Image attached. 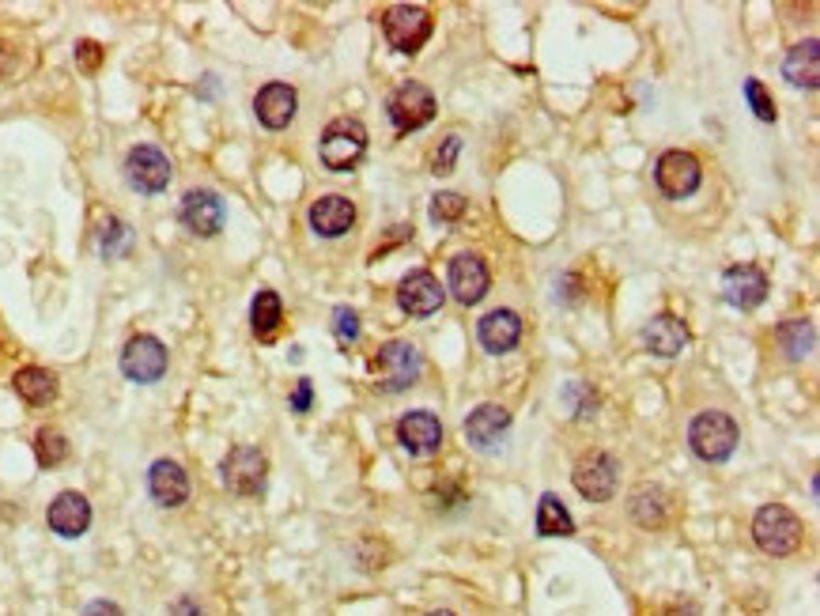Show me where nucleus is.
Masks as SVG:
<instances>
[{
  "mask_svg": "<svg viewBox=\"0 0 820 616\" xmlns=\"http://www.w3.org/2000/svg\"><path fill=\"white\" fill-rule=\"evenodd\" d=\"M802 537H805V526L802 518L794 511H786L783 503H768V507H760L756 511V518H752V541H756V548L760 552H768V556H794L798 548H802Z\"/></svg>",
  "mask_w": 820,
  "mask_h": 616,
  "instance_id": "f257e3e1",
  "label": "nucleus"
},
{
  "mask_svg": "<svg viewBox=\"0 0 820 616\" xmlns=\"http://www.w3.org/2000/svg\"><path fill=\"white\" fill-rule=\"evenodd\" d=\"M737 443H741V431H737L730 412L707 409L688 428V446H692V454L700 462H726L737 450Z\"/></svg>",
  "mask_w": 820,
  "mask_h": 616,
  "instance_id": "f03ea898",
  "label": "nucleus"
},
{
  "mask_svg": "<svg viewBox=\"0 0 820 616\" xmlns=\"http://www.w3.org/2000/svg\"><path fill=\"white\" fill-rule=\"evenodd\" d=\"M375 375H378L375 386L382 394H401V390H409V386L420 382V375H424V356H420V348L409 341H386L375 356Z\"/></svg>",
  "mask_w": 820,
  "mask_h": 616,
  "instance_id": "7ed1b4c3",
  "label": "nucleus"
},
{
  "mask_svg": "<svg viewBox=\"0 0 820 616\" xmlns=\"http://www.w3.org/2000/svg\"><path fill=\"white\" fill-rule=\"evenodd\" d=\"M322 163L329 167V171H352L359 159H363V152H367V129H363V121L356 118H337L325 125L322 133Z\"/></svg>",
  "mask_w": 820,
  "mask_h": 616,
  "instance_id": "20e7f679",
  "label": "nucleus"
},
{
  "mask_svg": "<svg viewBox=\"0 0 820 616\" xmlns=\"http://www.w3.org/2000/svg\"><path fill=\"white\" fill-rule=\"evenodd\" d=\"M616 480H620V462L605 450H586L571 469L575 492L590 503H609L616 496Z\"/></svg>",
  "mask_w": 820,
  "mask_h": 616,
  "instance_id": "39448f33",
  "label": "nucleus"
},
{
  "mask_svg": "<svg viewBox=\"0 0 820 616\" xmlns=\"http://www.w3.org/2000/svg\"><path fill=\"white\" fill-rule=\"evenodd\" d=\"M382 31L397 53H416L431 38V12L420 4H390L382 12Z\"/></svg>",
  "mask_w": 820,
  "mask_h": 616,
  "instance_id": "423d86ee",
  "label": "nucleus"
},
{
  "mask_svg": "<svg viewBox=\"0 0 820 616\" xmlns=\"http://www.w3.org/2000/svg\"><path fill=\"white\" fill-rule=\"evenodd\" d=\"M220 473H223V484H227V492H235V496L250 499V496H261V492H265L269 462H265V454H261L257 446H235V450H231V454L223 458Z\"/></svg>",
  "mask_w": 820,
  "mask_h": 616,
  "instance_id": "0eeeda50",
  "label": "nucleus"
},
{
  "mask_svg": "<svg viewBox=\"0 0 820 616\" xmlns=\"http://www.w3.org/2000/svg\"><path fill=\"white\" fill-rule=\"evenodd\" d=\"M435 110H439V106H435V95H431L424 84H401L390 95V103H386V114H390L397 133L424 129V125L435 118Z\"/></svg>",
  "mask_w": 820,
  "mask_h": 616,
  "instance_id": "6e6552de",
  "label": "nucleus"
},
{
  "mask_svg": "<svg viewBox=\"0 0 820 616\" xmlns=\"http://www.w3.org/2000/svg\"><path fill=\"white\" fill-rule=\"evenodd\" d=\"M121 375L129 378V382H140V386L159 382V378L167 375V348H163V341H155L148 333H137L133 341L121 348Z\"/></svg>",
  "mask_w": 820,
  "mask_h": 616,
  "instance_id": "1a4fd4ad",
  "label": "nucleus"
},
{
  "mask_svg": "<svg viewBox=\"0 0 820 616\" xmlns=\"http://www.w3.org/2000/svg\"><path fill=\"white\" fill-rule=\"evenodd\" d=\"M654 182H658V189H662L666 197H673V201L692 197V193L700 189V182H703L700 159H696L692 152L673 148V152H666L662 159H658V167H654Z\"/></svg>",
  "mask_w": 820,
  "mask_h": 616,
  "instance_id": "9d476101",
  "label": "nucleus"
},
{
  "mask_svg": "<svg viewBox=\"0 0 820 616\" xmlns=\"http://www.w3.org/2000/svg\"><path fill=\"white\" fill-rule=\"evenodd\" d=\"M125 178L140 193H163L171 186V159L152 144H137L125 155Z\"/></svg>",
  "mask_w": 820,
  "mask_h": 616,
  "instance_id": "9b49d317",
  "label": "nucleus"
},
{
  "mask_svg": "<svg viewBox=\"0 0 820 616\" xmlns=\"http://www.w3.org/2000/svg\"><path fill=\"white\" fill-rule=\"evenodd\" d=\"M178 216H182V223H186V231L201 235V239H212V235H220L223 231L227 205H223L220 193H212V189H189L186 197H182Z\"/></svg>",
  "mask_w": 820,
  "mask_h": 616,
  "instance_id": "f8f14e48",
  "label": "nucleus"
},
{
  "mask_svg": "<svg viewBox=\"0 0 820 616\" xmlns=\"http://www.w3.org/2000/svg\"><path fill=\"white\" fill-rule=\"evenodd\" d=\"M397 443L409 450L412 458H431L443 446V424L428 409H416L397 420Z\"/></svg>",
  "mask_w": 820,
  "mask_h": 616,
  "instance_id": "ddd939ff",
  "label": "nucleus"
},
{
  "mask_svg": "<svg viewBox=\"0 0 820 616\" xmlns=\"http://www.w3.org/2000/svg\"><path fill=\"white\" fill-rule=\"evenodd\" d=\"M488 265L477 254H458L450 261V295L462 303V307H477L480 299L488 295Z\"/></svg>",
  "mask_w": 820,
  "mask_h": 616,
  "instance_id": "4468645a",
  "label": "nucleus"
},
{
  "mask_svg": "<svg viewBox=\"0 0 820 616\" xmlns=\"http://www.w3.org/2000/svg\"><path fill=\"white\" fill-rule=\"evenodd\" d=\"M443 299H446L443 284H439L428 269L409 273L405 280H401V288H397V303H401V310L412 314V318H428V314H435V310L443 307Z\"/></svg>",
  "mask_w": 820,
  "mask_h": 616,
  "instance_id": "2eb2a0df",
  "label": "nucleus"
},
{
  "mask_svg": "<svg viewBox=\"0 0 820 616\" xmlns=\"http://www.w3.org/2000/svg\"><path fill=\"white\" fill-rule=\"evenodd\" d=\"M722 295H726L730 307L756 310L768 299V276H764V269H756V265H734V269H726V276H722Z\"/></svg>",
  "mask_w": 820,
  "mask_h": 616,
  "instance_id": "dca6fc26",
  "label": "nucleus"
},
{
  "mask_svg": "<svg viewBox=\"0 0 820 616\" xmlns=\"http://www.w3.org/2000/svg\"><path fill=\"white\" fill-rule=\"evenodd\" d=\"M352 223H356V205L344 193H329V197H318L310 205V227L322 239H341V235L352 231Z\"/></svg>",
  "mask_w": 820,
  "mask_h": 616,
  "instance_id": "f3484780",
  "label": "nucleus"
},
{
  "mask_svg": "<svg viewBox=\"0 0 820 616\" xmlns=\"http://www.w3.org/2000/svg\"><path fill=\"white\" fill-rule=\"evenodd\" d=\"M628 514H632L635 526H643V530H662L669 522V514H673V496L662 484H639L628 496Z\"/></svg>",
  "mask_w": 820,
  "mask_h": 616,
  "instance_id": "a211bd4d",
  "label": "nucleus"
},
{
  "mask_svg": "<svg viewBox=\"0 0 820 616\" xmlns=\"http://www.w3.org/2000/svg\"><path fill=\"white\" fill-rule=\"evenodd\" d=\"M148 492H152V499L159 503V507H182L189 499V477L186 469L178 462H171V458H159V462H152V469H148Z\"/></svg>",
  "mask_w": 820,
  "mask_h": 616,
  "instance_id": "6ab92c4d",
  "label": "nucleus"
},
{
  "mask_svg": "<svg viewBox=\"0 0 820 616\" xmlns=\"http://www.w3.org/2000/svg\"><path fill=\"white\" fill-rule=\"evenodd\" d=\"M295 106H299V95H295V87L288 84H265L261 91H257L254 99V114L257 121L265 125V129H288L291 118H295Z\"/></svg>",
  "mask_w": 820,
  "mask_h": 616,
  "instance_id": "aec40b11",
  "label": "nucleus"
},
{
  "mask_svg": "<svg viewBox=\"0 0 820 616\" xmlns=\"http://www.w3.org/2000/svg\"><path fill=\"white\" fill-rule=\"evenodd\" d=\"M643 344H647L650 356L658 360H673L681 356L684 344H688V329L677 314H654L647 326H643Z\"/></svg>",
  "mask_w": 820,
  "mask_h": 616,
  "instance_id": "412c9836",
  "label": "nucleus"
},
{
  "mask_svg": "<svg viewBox=\"0 0 820 616\" xmlns=\"http://www.w3.org/2000/svg\"><path fill=\"white\" fill-rule=\"evenodd\" d=\"M477 337L484 344V352L503 356V352H511L514 344L522 341V318L514 310H488L477 322Z\"/></svg>",
  "mask_w": 820,
  "mask_h": 616,
  "instance_id": "4be33fe9",
  "label": "nucleus"
},
{
  "mask_svg": "<svg viewBox=\"0 0 820 616\" xmlns=\"http://www.w3.org/2000/svg\"><path fill=\"white\" fill-rule=\"evenodd\" d=\"M507 431H511V412L503 405H480L465 420V439L473 443V450H492Z\"/></svg>",
  "mask_w": 820,
  "mask_h": 616,
  "instance_id": "5701e85b",
  "label": "nucleus"
},
{
  "mask_svg": "<svg viewBox=\"0 0 820 616\" xmlns=\"http://www.w3.org/2000/svg\"><path fill=\"white\" fill-rule=\"evenodd\" d=\"M53 533L61 537H80L91 526V503H87L80 492H61V496L50 503V514H46Z\"/></svg>",
  "mask_w": 820,
  "mask_h": 616,
  "instance_id": "b1692460",
  "label": "nucleus"
},
{
  "mask_svg": "<svg viewBox=\"0 0 820 616\" xmlns=\"http://www.w3.org/2000/svg\"><path fill=\"white\" fill-rule=\"evenodd\" d=\"M783 76L790 84L805 87V91H817L820 87V42L817 38H805L794 50L786 53Z\"/></svg>",
  "mask_w": 820,
  "mask_h": 616,
  "instance_id": "393cba45",
  "label": "nucleus"
},
{
  "mask_svg": "<svg viewBox=\"0 0 820 616\" xmlns=\"http://www.w3.org/2000/svg\"><path fill=\"white\" fill-rule=\"evenodd\" d=\"M12 386L27 405H50L57 397V375L46 367H23V371H16Z\"/></svg>",
  "mask_w": 820,
  "mask_h": 616,
  "instance_id": "a878e982",
  "label": "nucleus"
},
{
  "mask_svg": "<svg viewBox=\"0 0 820 616\" xmlns=\"http://www.w3.org/2000/svg\"><path fill=\"white\" fill-rule=\"evenodd\" d=\"M280 322H284V307H280V295L276 291H257L254 307H250V326H254L257 341H273L280 333Z\"/></svg>",
  "mask_w": 820,
  "mask_h": 616,
  "instance_id": "bb28decb",
  "label": "nucleus"
},
{
  "mask_svg": "<svg viewBox=\"0 0 820 616\" xmlns=\"http://www.w3.org/2000/svg\"><path fill=\"white\" fill-rule=\"evenodd\" d=\"M537 533L541 537H571L575 533V518L560 503V496H552V492H545L541 503H537Z\"/></svg>",
  "mask_w": 820,
  "mask_h": 616,
  "instance_id": "cd10ccee",
  "label": "nucleus"
},
{
  "mask_svg": "<svg viewBox=\"0 0 820 616\" xmlns=\"http://www.w3.org/2000/svg\"><path fill=\"white\" fill-rule=\"evenodd\" d=\"M775 337H779V348H783L790 360H805V356L813 352V344H817V329H813V322H805V318H794V322H783Z\"/></svg>",
  "mask_w": 820,
  "mask_h": 616,
  "instance_id": "c85d7f7f",
  "label": "nucleus"
},
{
  "mask_svg": "<svg viewBox=\"0 0 820 616\" xmlns=\"http://www.w3.org/2000/svg\"><path fill=\"white\" fill-rule=\"evenodd\" d=\"M35 458H38V465H46V469L61 465L65 458H69V439H65L57 428H42L35 435Z\"/></svg>",
  "mask_w": 820,
  "mask_h": 616,
  "instance_id": "c756f323",
  "label": "nucleus"
},
{
  "mask_svg": "<svg viewBox=\"0 0 820 616\" xmlns=\"http://www.w3.org/2000/svg\"><path fill=\"white\" fill-rule=\"evenodd\" d=\"M465 208H469V201H465L462 193H435V197H431V220L454 223L465 216Z\"/></svg>",
  "mask_w": 820,
  "mask_h": 616,
  "instance_id": "7c9ffc66",
  "label": "nucleus"
},
{
  "mask_svg": "<svg viewBox=\"0 0 820 616\" xmlns=\"http://www.w3.org/2000/svg\"><path fill=\"white\" fill-rule=\"evenodd\" d=\"M129 239H133L129 227L110 216V220L103 223V231H99V250H103L106 257H114V254H121V250H129Z\"/></svg>",
  "mask_w": 820,
  "mask_h": 616,
  "instance_id": "2f4dec72",
  "label": "nucleus"
},
{
  "mask_svg": "<svg viewBox=\"0 0 820 616\" xmlns=\"http://www.w3.org/2000/svg\"><path fill=\"white\" fill-rule=\"evenodd\" d=\"M458 155H462V137L450 133V137L431 152V174H450L454 171V163H458Z\"/></svg>",
  "mask_w": 820,
  "mask_h": 616,
  "instance_id": "473e14b6",
  "label": "nucleus"
},
{
  "mask_svg": "<svg viewBox=\"0 0 820 616\" xmlns=\"http://www.w3.org/2000/svg\"><path fill=\"white\" fill-rule=\"evenodd\" d=\"M745 99H749L752 114L760 121H775V99L768 95V87L760 80H745Z\"/></svg>",
  "mask_w": 820,
  "mask_h": 616,
  "instance_id": "72a5a7b5",
  "label": "nucleus"
},
{
  "mask_svg": "<svg viewBox=\"0 0 820 616\" xmlns=\"http://www.w3.org/2000/svg\"><path fill=\"white\" fill-rule=\"evenodd\" d=\"M333 333L341 344H352L359 337V314L352 307H337L333 310Z\"/></svg>",
  "mask_w": 820,
  "mask_h": 616,
  "instance_id": "f704fd0d",
  "label": "nucleus"
},
{
  "mask_svg": "<svg viewBox=\"0 0 820 616\" xmlns=\"http://www.w3.org/2000/svg\"><path fill=\"white\" fill-rule=\"evenodd\" d=\"M567 401L575 405V416H594V405H598V397L590 394L586 386H579V382L567 386Z\"/></svg>",
  "mask_w": 820,
  "mask_h": 616,
  "instance_id": "c9c22d12",
  "label": "nucleus"
},
{
  "mask_svg": "<svg viewBox=\"0 0 820 616\" xmlns=\"http://www.w3.org/2000/svg\"><path fill=\"white\" fill-rule=\"evenodd\" d=\"M76 61H80L84 72H95L103 65V46H99V42H80V46H76Z\"/></svg>",
  "mask_w": 820,
  "mask_h": 616,
  "instance_id": "e433bc0d",
  "label": "nucleus"
},
{
  "mask_svg": "<svg viewBox=\"0 0 820 616\" xmlns=\"http://www.w3.org/2000/svg\"><path fill=\"white\" fill-rule=\"evenodd\" d=\"M310 397H314V386H310L307 378L295 386V394H291V409L295 412H307L310 409Z\"/></svg>",
  "mask_w": 820,
  "mask_h": 616,
  "instance_id": "4c0bfd02",
  "label": "nucleus"
},
{
  "mask_svg": "<svg viewBox=\"0 0 820 616\" xmlns=\"http://www.w3.org/2000/svg\"><path fill=\"white\" fill-rule=\"evenodd\" d=\"M171 616H205V609L197 605V598H178L171 605Z\"/></svg>",
  "mask_w": 820,
  "mask_h": 616,
  "instance_id": "58836bf2",
  "label": "nucleus"
},
{
  "mask_svg": "<svg viewBox=\"0 0 820 616\" xmlns=\"http://www.w3.org/2000/svg\"><path fill=\"white\" fill-rule=\"evenodd\" d=\"M80 616H125V613H121L114 601H91V605H87Z\"/></svg>",
  "mask_w": 820,
  "mask_h": 616,
  "instance_id": "ea45409f",
  "label": "nucleus"
},
{
  "mask_svg": "<svg viewBox=\"0 0 820 616\" xmlns=\"http://www.w3.org/2000/svg\"><path fill=\"white\" fill-rule=\"evenodd\" d=\"M428 616H454V613H450V609H431Z\"/></svg>",
  "mask_w": 820,
  "mask_h": 616,
  "instance_id": "a19ab883",
  "label": "nucleus"
}]
</instances>
